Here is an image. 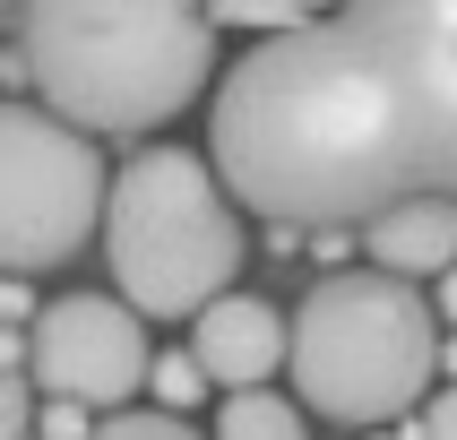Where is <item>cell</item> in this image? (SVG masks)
<instances>
[{
  "label": "cell",
  "instance_id": "obj_11",
  "mask_svg": "<svg viewBox=\"0 0 457 440\" xmlns=\"http://www.w3.org/2000/svg\"><path fill=\"white\" fill-rule=\"evenodd\" d=\"M207 26H268V35H294V26H311V9H294V0H225V9H199Z\"/></svg>",
  "mask_w": 457,
  "mask_h": 440
},
{
  "label": "cell",
  "instance_id": "obj_16",
  "mask_svg": "<svg viewBox=\"0 0 457 440\" xmlns=\"http://www.w3.org/2000/svg\"><path fill=\"white\" fill-rule=\"evenodd\" d=\"M87 432H96V423L78 406H44V440H87Z\"/></svg>",
  "mask_w": 457,
  "mask_h": 440
},
{
  "label": "cell",
  "instance_id": "obj_15",
  "mask_svg": "<svg viewBox=\"0 0 457 440\" xmlns=\"http://www.w3.org/2000/svg\"><path fill=\"white\" fill-rule=\"evenodd\" d=\"M414 440H457V388L432 397V414H423V432H414Z\"/></svg>",
  "mask_w": 457,
  "mask_h": 440
},
{
  "label": "cell",
  "instance_id": "obj_13",
  "mask_svg": "<svg viewBox=\"0 0 457 440\" xmlns=\"http://www.w3.org/2000/svg\"><path fill=\"white\" fill-rule=\"evenodd\" d=\"M147 388L164 397V406H190L207 380H199V362H190V354H164V362H147Z\"/></svg>",
  "mask_w": 457,
  "mask_h": 440
},
{
  "label": "cell",
  "instance_id": "obj_18",
  "mask_svg": "<svg viewBox=\"0 0 457 440\" xmlns=\"http://www.w3.org/2000/svg\"><path fill=\"white\" fill-rule=\"evenodd\" d=\"M432 320H449V328H457V268L440 277V303H432Z\"/></svg>",
  "mask_w": 457,
  "mask_h": 440
},
{
  "label": "cell",
  "instance_id": "obj_9",
  "mask_svg": "<svg viewBox=\"0 0 457 440\" xmlns=\"http://www.w3.org/2000/svg\"><path fill=\"white\" fill-rule=\"evenodd\" d=\"M362 251H371V268L397 277V285L449 277V268H457V207H449V199H406V207H388L380 225H362Z\"/></svg>",
  "mask_w": 457,
  "mask_h": 440
},
{
  "label": "cell",
  "instance_id": "obj_8",
  "mask_svg": "<svg viewBox=\"0 0 457 440\" xmlns=\"http://www.w3.org/2000/svg\"><path fill=\"white\" fill-rule=\"evenodd\" d=\"M190 362H199V380H207V388H225V397H251V388L285 362V320L259 303V294H216V303L199 311Z\"/></svg>",
  "mask_w": 457,
  "mask_h": 440
},
{
  "label": "cell",
  "instance_id": "obj_4",
  "mask_svg": "<svg viewBox=\"0 0 457 440\" xmlns=\"http://www.w3.org/2000/svg\"><path fill=\"white\" fill-rule=\"evenodd\" d=\"M104 259L138 320H199L242 277V216L190 147H147L104 181Z\"/></svg>",
  "mask_w": 457,
  "mask_h": 440
},
{
  "label": "cell",
  "instance_id": "obj_6",
  "mask_svg": "<svg viewBox=\"0 0 457 440\" xmlns=\"http://www.w3.org/2000/svg\"><path fill=\"white\" fill-rule=\"evenodd\" d=\"M147 320L112 294H61L26 320V388H44L52 406L121 414L147 388Z\"/></svg>",
  "mask_w": 457,
  "mask_h": 440
},
{
  "label": "cell",
  "instance_id": "obj_5",
  "mask_svg": "<svg viewBox=\"0 0 457 440\" xmlns=\"http://www.w3.org/2000/svg\"><path fill=\"white\" fill-rule=\"evenodd\" d=\"M104 155L44 112V104H0V277H44L78 259L104 225Z\"/></svg>",
  "mask_w": 457,
  "mask_h": 440
},
{
  "label": "cell",
  "instance_id": "obj_14",
  "mask_svg": "<svg viewBox=\"0 0 457 440\" xmlns=\"http://www.w3.org/2000/svg\"><path fill=\"white\" fill-rule=\"evenodd\" d=\"M35 432V388L18 371H0V440H26Z\"/></svg>",
  "mask_w": 457,
  "mask_h": 440
},
{
  "label": "cell",
  "instance_id": "obj_1",
  "mask_svg": "<svg viewBox=\"0 0 457 440\" xmlns=\"http://www.w3.org/2000/svg\"><path fill=\"white\" fill-rule=\"evenodd\" d=\"M207 173L285 233H354L423 199L406 95L362 9L311 18L242 52L207 104Z\"/></svg>",
  "mask_w": 457,
  "mask_h": 440
},
{
  "label": "cell",
  "instance_id": "obj_12",
  "mask_svg": "<svg viewBox=\"0 0 457 440\" xmlns=\"http://www.w3.org/2000/svg\"><path fill=\"white\" fill-rule=\"evenodd\" d=\"M87 440H199L181 414H147V406H121V414H104Z\"/></svg>",
  "mask_w": 457,
  "mask_h": 440
},
{
  "label": "cell",
  "instance_id": "obj_2",
  "mask_svg": "<svg viewBox=\"0 0 457 440\" xmlns=\"http://www.w3.org/2000/svg\"><path fill=\"white\" fill-rule=\"evenodd\" d=\"M18 70L61 129L129 138L199 104L216 78V26L173 0H35L18 9Z\"/></svg>",
  "mask_w": 457,
  "mask_h": 440
},
{
  "label": "cell",
  "instance_id": "obj_17",
  "mask_svg": "<svg viewBox=\"0 0 457 440\" xmlns=\"http://www.w3.org/2000/svg\"><path fill=\"white\" fill-rule=\"evenodd\" d=\"M18 320H35V303H26L18 277H0V328H18Z\"/></svg>",
  "mask_w": 457,
  "mask_h": 440
},
{
  "label": "cell",
  "instance_id": "obj_10",
  "mask_svg": "<svg viewBox=\"0 0 457 440\" xmlns=\"http://www.w3.org/2000/svg\"><path fill=\"white\" fill-rule=\"evenodd\" d=\"M216 440H311V432H303V414L285 406V397L251 388V397H225V414H216Z\"/></svg>",
  "mask_w": 457,
  "mask_h": 440
},
{
  "label": "cell",
  "instance_id": "obj_19",
  "mask_svg": "<svg viewBox=\"0 0 457 440\" xmlns=\"http://www.w3.org/2000/svg\"><path fill=\"white\" fill-rule=\"evenodd\" d=\"M440 380L457 388V336H440Z\"/></svg>",
  "mask_w": 457,
  "mask_h": 440
},
{
  "label": "cell",
  "instance_id": "obj_7",
  "mask_svg": "<svg viewBox=\"0 0 457 440\" xmlns=\"http://www.w3.org/2000/svg\"><path fill=\"white\" fill-rule=\"evenodd\" d=\"M362 26L397 70L423 199L457 207V0H362Z\"/></svg>",
  "mask_w": 457,
  "mask_h": 440
},
{
  "label": "cell",
  "instance_id": "obj_3",
  "mask_svg": "<svg viewBox=\"0 0 457 440\" xmlns=\"http://www.w3.org/2000/svg\"><path fill=\"white\" fill-rule=\"evenodd\" d=\"M285 371L328 423H397L440 380V320L380 268H328L285 320Z\"/></svg>",
  "mask_w": 457,
  "mask_h": 440
}]
</instances>
